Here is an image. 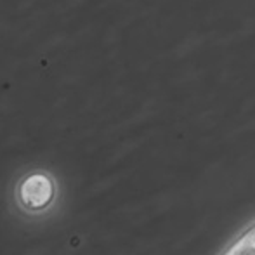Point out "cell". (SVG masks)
Wrapping results in <instances>:
<instances>
[{
	"label": "cell",
	"mask_w": 255,
	"mask_h": 255,
	"mask_svg": "<svg viewBox=\"0 0 255 255\" xmlns=\"http://www.w3.org/2000/svg\"><path fill=\"white\" fill-rule=\"evenodd\" d=\"M221 255H255V222L249 226Z\"/></svg>",
	"instance_id": "2"
},
{
	"label": "cell",
	"mask_w": 255,
	"mask_h": 255,
	"mask_svg": "<svg viewBox=\"0 0 255 255\" xmlns=\"http://www.w3.org/2000/svg\"><path fill=\"white\" fill-rule=\"evenodd\" d=\"M54 181L45 174H31L19 182L17 200L26 210L40 212L47 208L54 200Z\"/></svg>",
	"instance_id": "1"
}]
</instances>
